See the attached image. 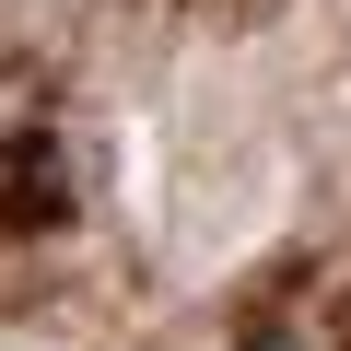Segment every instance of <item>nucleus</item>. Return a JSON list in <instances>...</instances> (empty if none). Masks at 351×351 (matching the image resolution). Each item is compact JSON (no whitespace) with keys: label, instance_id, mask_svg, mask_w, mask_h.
<instances>
[{"label":"nucleus","instance_id":"nucleus-1","mask_svg":"<svg viewBox=\"0 0 351 351\" xmlns=\"http://www.w3.org/2000/svg\"><path fill=\"white\" fill-rule=\"evenodd\" d=\"M258 351H293V339H258Z\"/></svg>","mask_w":351,"mask_h":351}]
</instances>
